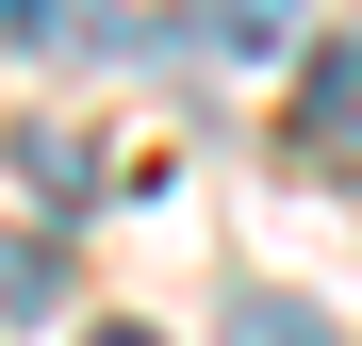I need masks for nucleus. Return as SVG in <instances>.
<instances>
[{
    "instance_id": "obj_1",
    "label": "nucleus",
    "mask_w": 362,
    "mask_h": 346,
    "mask_svg": "<svg viewBox=\"0 0 362 346\" xmlns=\"http://www.w3.org/2000/svg\"><path fill=\"white\" fill-rule=\"evenodd\" d=\"M296 165L362 182V50H346V33L313 50V67H296Z\"/></svg>"
},
{
    "instance_id": "obj_2",
    "label": "nucleus",
    "mask_w": 362,
    "mask_h": 346,
    "mask_svg": "<svg viewBox=\"0 0 362 346\" xmlns=\"http://www.w3.org/2000/svg\"><path fill=\"white\" fill-rule=\"evenodd\" d=\"M17 182H33L49 214H83V198H99V149H83V132H17Z\"/></svg>"
},
{
    "instance_id": "obj_3",
    "label": "nucleus",
    "mask_w": 362,
    "mask_h": 346,
    "mask_svg": "<svg viewBox=\"0 0 362 346\" xmlns=\"http://www.w3.org/2000/svg\"><path fill=\"white\" fill-rule=\"evenodd\" d=\"M230 346H329L313 297H230Z\"/></svg>"
},
{
    "instance_id": "obj_4",
    "label": "nucleus",
    "mask_w": 362,
    "mask_h": 346,
    "mask_svg": "<svg viewBox=\"0 0 362 346\" xmlns=\"http://www.w3.org/2000/svg\"><path fill=\"white\" fill-rule=\"evenodd\" d=\"M198 33H214V50H280V33H296V0H198Z\"/></svg>"
},
{
    "instance_id": "obj_5",
    "label": "nucleus",
    "mask_w": 362,
    "mask_h": 346,
    "mask_svg": "<svg viewBox=\"0 0 362 346\" xmlns=\"http://www.w3.org/2000/svg\"><path fill=\"white\" fill-rule=\"evenodd\" d=\"M49 17H66V0H0V50H66Z\"/></svg>"
},
{
    "instance_id": "obj_6",
    "label": "nucleus",
    "mask_w": 362,
    "mask_h": 346,
    "mask_svg": "<svg viewBox=\"0 0 362 346\" xmlns=\"http://www.w3.org/2000/svg\"><path fill=\"white\" fill-rule=\"evenodd\" d=\"M83 346H165V330H83Z\"/></svg>"
}]
</instances>
